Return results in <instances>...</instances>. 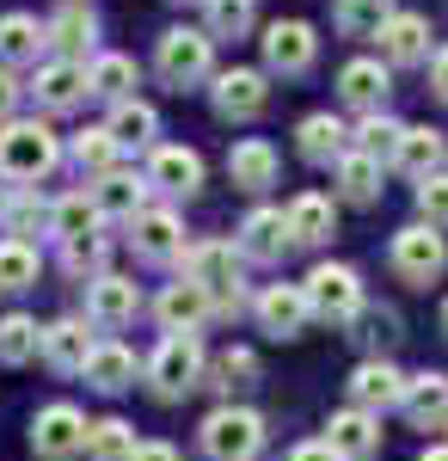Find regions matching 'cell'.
I'll use <instances>...</instances> for the list:
<instances>
[{"label": "cell", "instance_id": "6da1fadb", "mask_svg": "<svg viewBox=\"0 0 448 461\" xmlns=\"http://www.w3.org/2000/svg\"><path fill=\"white\" fill-rule=\"evenodd\" d=\"M56 160H62V142L49 123H0V178L37 185L56 173Z\"/></svg>", "mask_w": 448, "mask_h": 461}, {"label": "cell", "instance_id": "7a4b0ae2", "mask_svg": "<svg viewBox=\"0 0 448 461\" xmlns=\"http://www.w3.org/2000/svg\"><path fill=\"white\" fill-rule=\"evenodd\" d=\"M184 284H197L215 308H240V247L234 240H197L184 252Z\"/></svg>", "mask_w": 448, "mask_h": 461}, {"label": "cell", "instance_id": "3957f363", "mask_svg": "<svg viewBox=\"0 0 448 461\" xmlns=\"http://www.w3.org/2000/svg\"><path fill=\"white\" fill-rule=\"evenodd\" d=\"M160 80L166 86H197V80H209L215 74V37H209V25H173V32L160 37Z\"/></svg>", "mask_w": 448, "mask_h": 461}, {"label": "cell", "instance_id": "277c9868", "mask_svg": "<svg viewBox=\"0 0 448 461\" xmlns=\"http://www.w3.org/2000/svg\"><path fill=\"white\" fill-rule=\"evenodd\" d=\"M148 382H154L160 400H184V393L203 382V345L191 332H166L160 351L148 357Z\"/></svg>", "mask_w": 448, "mask_h": 461}, {"label": "cell", "instance_id": "5b68a950", "mask_svg": "<svg viewBox=\"0 0 448 461\" xmlns=\"http://www.w3.org/2000/svg\"><path fill=\"white\" fill-rule=\"evenodd\" d=\"M203 449L215 461H252L264 449V419L252 406H215L203 419Z\"/></svg>", "mask_w": 448, "mask_h": 461}, {"label": "cell", "instance_id": "8992f818", "mask_svg": "<svg viewBox=\"0 0 448 461\" xmlns=\"http://www.w3.org/2000/svg\"><path fill=\"white\" fill-rule=\"evenodd\" d=\"M301 289H308V308L319 320H332V326H350L363 314V277L350 265H313Z\"/></svg>", "mask_w": 448, "mask_h": 461}, {"label": "cell", "instance_id": "52a82bcc", "mask_svg": "<svg viewBox=\"0 0 448 461\" xmlns=\"http://www.w3.org/2000/svg\"><path fill=\"white\" fill-rule=\"evenodd\" d=\"M86 412L80 406H68V400H56V406H43L31 419V449L43 461H68V456H80L86 449Z\"/></svg>", "mask_w": 448, "mask_h": 461}, {"label": "cell", "instance_id": "ba28073f", "mask_svg": "<svg viewBox=\"0 0 448 461\" xmlns=\"http://www.w3.org/2000/svg\"><path fill=\"white\" fill-rule=\"evenodd\" d=\"M443 265H448V240L430 228V221H412V228L393 234V271H399L406 284H430V277H443Z\"/></svg>", "mask_w": 448, "mask_h": 461}, {"label": "cell", "instance_id": "9c48e42d", "mask_svg": "<svg viewBox=\"0 0 448 461\" xmlns=\"http://www.w3.org/2000/svg\"><path fill=\"white\" fill-rule=\"evenodd\" d=\"M264 68L271 74H308L313 56H319V37H313L308 19H276V25H264Z\"/></svg>", "mask_w": 448, "mask_h": 461}, {"label": "cell", "instance_id": "30bf717a", "mask_svg": "<svg viewBox=\"0 0 448 461\" xmlns=\"http://www.w3.org/2000/svg\"><path fill=\"white\" fill-rule=\"evenodd\" d=\"M209 99H215V111L221 117H258V111L271 105V86H264V74L258 68H221L215 74V86H209Z\"/></svg>", "mask_w": 448, "mask_h": 461}, {"label": "cell", "instance_id": "8fae6325", "mask_svg": "<svg viewBox=\"0 0 448 461\" xmlns=\"http://www.w3.org/2000/svg\"><path fill=\"white\" fill-rule=\"evenodd\" d=\"M350 400H356V412H387V406L406 400V375H399L387 357H369V363H356V375H350Z\"/></svg>", "mask_w": 448, "mask_h": 461}, {"label": "cell", "instance_id": "7c38bea8", "mask_svg": "<svg viewBox=\"0 0 448 461\" xmlns=\"http://www.w3.org/2000/svg\"><path fill=\"white\" fill-rule=\"evenodd\" d=\"M31 93H37L43 111H74L93 93V86H86V62H68V56H62V62H43L37 80H31Z\"/></svg>", "mask_w": 448, "mask_h": 461}, {"label": "cell", "instance_id": "4fadbf2b", "mask_svg": "<svg viewBox=\"0 0 448 461\" xmlns=\"http://www.w3.org/2000/svg\"><path fill=\"white\" fill-rule=\"evenodd\" d=\"M148 185L154 191H173V197H191L203 185V154L197 148H154L148 154Z\"/></svg>", "mask_w": 448, "mask_h": 461}, {"label": "cell", "instance_id": "5bb4252c", "mask_svg": "<svg viewBox=\"0 0 448 461\" xmlns=\"http://www.w3.org/2000/svg\"><path fill=\"white\" fill-rule=\"evenodd\" d=\"M258 320H264V332H271V339H295V332L313 320L308 289H301V284H271L264 295H258Z\"/></svg>", "mask_w": 448, "mask_h": 461}, {"label": "cell", "instance_id": "9a60e30c", "mask_svg": "<svg viewBox=\"0 0 448 461\" xmlns=\"http://www.w3.org/2000/svg\"><path fill=\"white\" fill-rule=\"evenodd\" d=\"M326 443H332V456L338 461H369L381 449V419L375 412H332V425H326Z\"/></svg>", "mask_w": 448, "mask_h": 461}, {"label": "cell", "instance_id": "2e32d148", "mask_svg": "<svg viewBox=\"0 0 448 461\" xmlns=\"http://www.w3.org/2000/svg\"><path fill=\"white\" fill-rule=\"evenodd\" d=\"M295 148H301V160H313V167H338L350 154V130L332 111H313V117H301V130H295Z\"/></svg>", "mask_w": 448, "mask_h": 461}, {"label": "cell", "instance_id": "e0dca14e", "mask_svg": "<svg viewBox=\"0 0 448 461\" xmlns=\"http://www.w3.org/2000/svg\"><path fill=\"white\" fill-rule=\"evenodd\" d=\"M93 210H99L104 221H136V215L148 210V178H136V173L93 178Z\"/></svg>", "mask_w": 448, "mask_h": 461}, {"label": "cell", "instance_id": "ac0fdd59", "mask_svg": "<svg viewBox=\"0 0 448 461\" xmlns=\"http://www.w3.org/2000/svg\"><path fill=\"white\" fill-rule=\"evenodd\" d=\"M136 308H141V295H136L130 277H111V271H104V277L86 284V320H99V326H130Z\"/></svg>", "mask_w": 448, "mask_h": 461}, {"label": "cell", "instance_id": "d6986e66", "mask_svg": "<svg viewBox=\"0 0 448 461\" xmlns=\"http://www.w3.org/2000/svg\"><path fill=\"white\" fill-rule=\"evenodd\" d=\"M289 247H295V240H289V215L282 210H252L240 221V258L271 265V258H282Z\"/></svg>", "mask_w": 448, "mask_h": 461}, {"label": "cell", "instance_id": "ffe728a7", "mask_svg": "<svg viewBox=\"0 0 448 461\" xmlns=\"http://www.w3.org/2000/svg\"><path fill=\"white\" fill-rule=\"evenodd\" d=\"M338 93H345V105H356L363 117H369V111L387 105L393 80H387V68H381L375 56H356V62H345V74H338Z\"/></svg>", "mask_w": 448, "mask_h": 461}, {"label": "cell", "instance_id": "44dd1931", "mask_svg": "<svg viewBox=\"0 0 448 461\" xmlns=\"http://www.w3.org/2000/svg\"><path fill=\"white\" fill-rule=\"evenodd\" d=\"M130 240H136L141 258H178L184 252V221L173 210H141L130 221Z\"/></svg>", "mask_w": 448, "mask_h": 461}, {"label": "cell", "instance_id": "7402d4cb", "mask_svg": "<svg viewBox=\"0 0 448 461\" xmlns=\"http://www.w3.org/2000/svg\"><path fill=\"white\" fill-rule=\"evenodd\" d=\"M228 178L240 191H271L276 185V148L264 136H246V142L228 148Z\"/></svg>", "mask_w": 448, "mask_h": 461}, {"label": "cell", "instance_id": "603a6c76", "mask_svg": "<svg viewBox=\"0 0 448 461\" xmlns=\"http://www.w3.org/2000/svg\"><path fill=\"white\" fill-rule=\"evenodd\" d=\"M381 56L399 62V68L424 62V56H430V19H424V13H393L387 32H381Z\"/></svg>", "mask_w": 448, "mask_h": 461}, {"label": "cell", "instance_id": "cb8c5ba5", "mask_svg": "<svg viewBox=\"0 0 448 461\" xmlns=\"http://www.w3.org/2000/svg\"><path fill=\"white\" fill-rule=\"evenodd\" d=\"M282 215H289V240H295V247H319V240H332V228H338L332 197H319V191H301Z\"/></svg>", "mask_w": 448, "mask_h": 461}, {"label": "cell", "instance_id": "d4e9b609", "mask_svg": "<svg viewBox=\"0 0 448 461\" xmlns=\"http://www.w3.org/2000/svg\"><path fill=\"white\" fill-rule=\"evenodd\" d=\"M399 406H406V419H412L417 430L448 425V375H436V369H430V375H412Z\"/></svg>", "mask_w": 448, "mask_h": 461}, {"label": "cell", "instance_id": "484cf974", "mask_svg": "<svg viewBox=\"0 0 448 461\" xmlns=\"http://www.w3.org/2000/svg\"><path fill=\"white\" fill-rule=\"evenodd\" d=\"M209 308H215V302H209L203 289L178 277V284H166V295H160V308H154V314H160L166 332H197V326L209 320Z\"/></svg>", "mask_w": 448, "mask_h": 461}, {"label": "cell", "instance_id": "4316f807", "mask_svg": "<svg viewBox=\"0 0 448 461\" xmlns=\"http://www.w3.org/2000/svg\"><path fill=\"white\" fill-rule=\"evenodd\" d=\"M393 167L412 178H430L443 167V130H430V123H406V136L393 148Z\"/></svg>", "mask_w": 448, "mask_h": 461}, {"label": "cell", "instance_id": "83f0119b", "mask_svg": "<svg viewBox=\"0 0 448 461\" xmlns=\"http://www.w3.org/2000/svg\"><path fill=\"white\" fill-rule=\"evenodd\" d=\"M43 32H49V43H56V50L68 56V62H80V56L93 50V32H99V19H93V13H86L80 0H68V6H62L56 19H43Z\"/></svg>", "mask_w": 448, "mask_h": 461}, {"label": "cell", "instance_id": "f1b7e54d", "mask_svg": "<svg viewBox=\"0 0 448 461\" xmlns=\"http://www.w3.org/2000/svg\"><path fill=\"white\" fill-rule=\"evenodd\" d=\"M80 375H86L99 393H123L130 382H136V351H123V345H111V339H104V345H93V357H86V369H80Z\"/></svg>", "mask_w": 448, "mask_h": 461}, {"label": "cell", "instance_id": "f546056e", "mask_svg": "<svg viewBox=\"0 0 448 461\" xmlns=\"http://www.w3.org/2000/svg\"><path fill=\"white\" fill-rule=\"evenodd\" d=\"M43 43H49V32H43L37 13H6V19H0V62H6V68H13V62H37Z\"/></svg>", "mask_w": 448, "mask_h": 461}, {"label": "cell", "instance_id": "4dcf8cb0", "mask_svg": "<svg viewBox=\"0 0 448 461\" xmlns=\"http://www.w3.org/2000/svg\"><path fill=\"white\" fill-rule=\"evenodd\" d=\"M141 68L130 62V56H117V50H104V56H93V68H86V86L99 93V99H111V105H123L130 93H136Z\"/></svg>", "mask_w": 448, "mask_h": 461}, {"label": "cell", "instance_id": "1f68e13d", "mask_svg": "<svg viewBox=\"0 0 448 461\" xmlns=\"http://www.w3.org/2000/svg\"><path fill=\"white\" fill-rule=\"evenodd\" d=\"M43 357L56 363V369H86V357H93V339H86V320H56V326H43Z\"/></svg>", "mask_w": 448, "mask_h": 461}, {"label": "cell", "instance_id": "d6a6232c", "mask_svg": "<svg viewBox=\"0 0 448 461\" xmlns=\"http://www.w3.org/2000/svg\"><path fill=\"white\" fill-rule=\"evenodd\" d=\"M332 173H338V197H345V203H375V197H381V160H375V154L350 148Z\"/></svg>", "mask_w": 448, "mask_h": 461}, {"label": "cell", "instance_id": "836d02e7", "mask_svg": "<svg viewBox=\"0 0 448 461\" xmlns=\"http://www.w3.org/2000/svg\"><path fill=\"white\" fill-rule=\"evenodd\" d=\"M104 130L117 136V148H148L160 136V117H154V105H141V99H123V105H111V123Z\"/></svg>", "mask_w": 448, "mask_h": 461}, {"label": "cell", "instance_id": "e575fe53", "mask_svg": "<svg viewBox=\"0 0 448 461\" xmlns=\"http://www.w3.org/2000/svg\"><path fill=\"white\" fill-rule=\"evenodd\" d=\"M104 215L93 210V191H68L56 210H49V234H62V240H86V234H99Z\"/></svg>", "mask_w": 448, "mask_h": 461}, {"label": "cell", "instance_id": "d590c367", "mask_svg": "<svg viewBox=\"0 0 448 461\" xmlns=\"http://www.w3.org/2000/svg\"><path fill=\"white\" fill-rule=\"evenodd\" d=\"M393 19V0H338L332 6V25L345 37H381Z\"/></svg>", "mask_w": 448, "mask_h": 461}, {"label": "cell", "instance_id": "8d00e7d4", "mask_svg": "<svg viewBox=\"0 0 448 461\" xmlns=\"http://www.w3.org/2000/svg\"><path fill=\"white\" fill-rule=\"evenodd\" d=\"M350 136H356V148H363V154L393 160V148H399V136H406V123H399V117H387V111H369V117L350 130Z\"/></svg>", "mask_w": 448, "mask_h": 461}, {"label": "cell", "instance_id": "74e56055", "mask_svg": "<svg viewBox=\"0 0 448 461\" xmlns=\"http://www.w3.org/2000/svg\"><path fill=\"white\" fill-rule=\"evenodd\" d=\"M43 345V326L31 314H6L0 320V363H31Z\"/></svg>", "mask_w": 448, "mask_h": 461}, {"label": "cell", "instance_id": "f35d334b", "mask_svg": "<svg viewBox=\"0 0 448 461\" xmlns=\"http://www.w3.org/2000/svg\"><path fill=\"white\" fill-rule=\"evenodd\" d=\"M117 154H123V148H117V136H111L104 123H99V130H80V136H74V160H80L93 178L117 173Z\"/></svg>", "mask_w": 448, "mask_h": 461}, {"label": "cell", "instance_id": "ab89813d", "mask_svg": "<svg viewBox=\"0 0 448 461\" xmlns=\"http://www.w3.org/2000/svg\"><path fill=\"white\" fill-rule=\"evenodd\" d=\"M86 456L93 461H130L136 456V430L123 425V419H99V425L86 430Z\"/></svg>", "mask_w": 448, "mask_h": 461}, {"label": "cell", "instance_id": "60d3db41", "mask_svg": "<svg viewBox=\"0 0 448 461\" xmlns=\"http://www.w3.org/2000/svg\"><path fill=\"white\" fill-rule=\"evenodd\" d=\"M37 284V247L31 240H0V289H31Z\"/></svg>", "mask_w": 448, "mask_h": 461}, {"label": "cell", "instance_id": "b9f144b4", "mask_svg": "<svg viewBox=\"0 0 448 461\" xmlns=\"http://www.w3.org/2000/svg\"><path fill=\"white\" fill-rule=\"evenodd\" d=\"M209 375H215V388H221V393H234V388H246V382L258 375V357L246 351V345H234V351L215 357V369H209Z\"/></svg>", "mask_w": 448, "mask_h": 461}, {"label": "cell", "instance_id": "7bdbcfd3", "mask_svg": "<svg viewBox=\"0 0 448 461\" xmlns=\"http://www.w3.org/2000/svg\"><path fill=\"white\" fill-rule=\"evenodd\" d=\"M252 32V0H209V37H246Z\"/></svg>", "mask_w": 448, "mask_h": 461}, {"label": "cell", "instance_id": "ee69618b", "mask_svg": "<svg viewBox=\"0 0 448 461\" xmlns=\"http://www.w3.org/2000/svg\"><path fill=\"white\" fill-rule=\"evenodd\" d=\"M417 210H424V221H430V228H443V221H448V173L417 178Z\"/></svg>", "mask_w": 448, "mask_h": 461}, {"label": "cell", "instance_id": "f6af8a7d", "mask_svg": "<svg viewBox=\"0 0 448 461\" xmlns=\"http://www.w3.org/2000/svg\"><path fill=\"white\" fill-rule=\"evenodd\" d=\"M62 258H68L74 277L99 271V265H104V234H86V240H62ZM99 277H104V271H99Z\"/></svg>", "mask_w": 448, "mask_h": 461}, {"label": "cell", "instance_id": "bcb514c9", "mask_svg": "<svg viewBox=\"0 0 448 461\" xmlns=\"http://www.w3.org/2000/svg\"><path fill=\"white\" fill-rule=\"evenodd\" d=\"M49 210H56V203H43V197H31V191H25V197H13V203H6V228H13V240H19V234H31L37 221H49Z\"/></svg>", "mask_w": 448, "mask_h": 461}, {"label": "cell", "instance_id": "7dc6e473", "mask_svg": "<svg viewBox=\"0 0 448 461\" xmlns=\"http://www.w3.org/2000/svg\"><path fill=\"white\" fill-rule=\"evenodd\" d=\"M19 93H25V86H19V74L0 62V123H13V105H19Z\"/></svg>", "mask_w": 448, "mask_h": 461}, {"label": "cell", "instance_id": "c3c4849f", "mask_svg": "<svg viewBox=\"0 0 448 461\" xmlns=\"http://www.w3.org/2000/svg\"><path fill=\"white\" fill-rule=\"evenodd\" d=\"M289 461H338V456H332V443L319 437V443H295V449H289Z\"/></svg>", "mask_w": 448, "mask_h": 461}, {"label": "cell", "instance_id": "681fc988", "mask_svg": "<svg viewBox=\"0 0 448 461\" xmlns=\"http://www.w3.org/2000/svg\"><path fill=\"white\" fill-rule=\"evenodd\" d=\"M130 461H184V456H178L173 443H136V456H130Z\"/></svg>", "mask_w": 448, "mask_h": 461}, {"label": "cell", "instance_id": "f907efd6", "mask_svg": "<svg viewBox=\"0 0 448 461\" xmlns=\"http://www.w3.org/2000/svg\"><path fill=\"white\" fill-rule=\"evenodd\" d=\"M430 86H436V99L448 105V50H436V62H430Z\"/></svg>", "mask_w": 448, "mask_h": 461}, {"label": "cell", "instance_id": "816d5d0a", "mask_svg": "<svg viewBox=\"0 0 448 461\" xmlns=\"http://www.w3.org/2000/svg\"><path fill=\"white\" fill-rule=\"evenodd\" d=\"M417 461H448V443H436V449H424Z\"/></svg>", "mask_w": 448, "mask_h": 461}, {"label": "cell", "instance_id": "f5cc1de1", "mask_svg": "<svg viewBox=\"0 0 448 461\" xmlns=\"http://www.w3.org/2000/svg\"><path fill=\"white\" fill-rule=\"evenodd\" d=\"M0 215H6V185H0Z\"/></svg>", "mask_w": 448, "mask_h": 461}, {"label": "cell", "instance_id": "db71d44e", "mask_svg": "<svg viewBox=\"0 0 448 461\" xmlns=\"http://www.w3.org/2000/svg\"><path fill=\"white\" fill-rule=\"evenodd\" d=\"M443 332H448V302H443Z\"/></svg>", "mask_w": 448, "mask_h": 461}]
</instances>
